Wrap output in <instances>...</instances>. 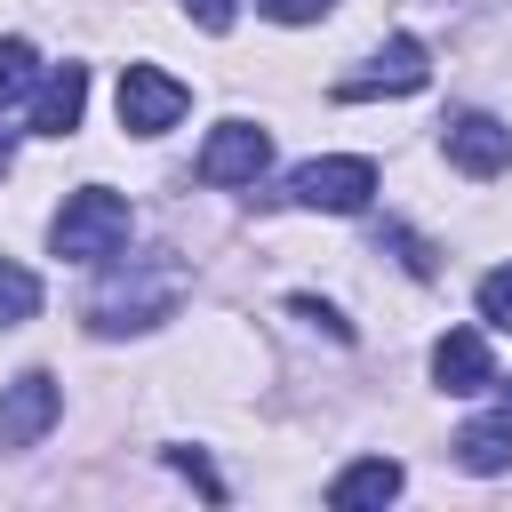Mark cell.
Listing matches in <instances>:
<instances>
[{"label":"cell","instance_id":"cell-7","mask_svg":"<svg viewBox=\"0 0 512 512\" xmlns=\"http://www.w3.org/2000/svg\"><path fill=\"white\" fill-rule=\"evenodd\" d=\"M272 160V136L256 120H224L208 144H200V184H256Z\"/></svg>","mask_w":512,"mask_h":512},{"label":"cell","instance_id":"cell-11","mask_svg":"<svg viewBox=\"0 0 512 512\" xmlns=\"http://www.w3.org/2000/svg\"><path fill=\"white\" fill-rule=\"evenodd\" d=\"M392 496H400V464L392 456H360V464H344L328 480V504L336 512H368V504H392Z\"/></svg>","mask_w":512,"mask_h":512},{"label":"cell","instance_id":"cell-1","mask_svg":"<svg viewBox=\"0 0 512 512\" xmlns=\"http://www.w3.org/2000/svg\"><path fill=\"white\" fill-rule=\"evenodd\" d=\"M184 296V272L168 256H136V264H112L88 296V328L96 336H136V328H160Z\"/></svg>","mask_w":512,"mask_h":512},{"label":"cell","instance_id":"cell-14","mask_svg":"<svg viewBox=\"0 0 512 512\" xmlns=\"http://www.w3.org/2000/svg\"><path fill=\"white\" fill-rule=\"evenodd\" d=\"M32 80H40V56H32V40H0V104H16Z\"/></svg>","mask_w":512,"mask_h":512},{"label":"cell","instance_id":"cell-12","mask_svg":"<svg viewBox=\"0 0 512 512\" xmlns=\"http://www.w3.org/2000/svg\"><path fill=\"white\" fill-rule=\"evenodd\" d=\"M456 464H464V472H504V464H512V408L464 424V432H456Z\"/></svg>","mask_w":512,"mask_h":512},{"label":"cell","instance_id":"cell-10","mask_svg":"<svg viewBox=\"0 0 512 512\" xmlns=\"http://www.w3.org/2000/svg\"><path fill=\"white\" fill-rule=\"evenodd\" d=\"M80 112H88V72H80V64H56V72L40 80L32 136H72V128H80Z\"/></svg>","mask_w":512,"mask_h":512},{"label":"cell","instance_id":"cell-19","mask_svg":"<svg viewBox=\"0 0 512 512\" xmlns=\"http://www.w3.org/2000/svg\"><path fill=\"white\" fill-rule=\"evenodd\" d=\"M288 312H296V320H312V328H328V336H336V344H344V336H352V328H344V320H336V304H320V296H296V304H288Z\"/></svg>","mask_w":512,"mask_h":512},{"label":"cell","instance_id":"cell-21","mask_svg":"<svg viewBox=\"0 0 512 512\" xmlns=\"http://www.w3.org/2000/svg\"><path fill=\"white\" fill-rule=\"evenodd\" d=\"M8 160H16V144H8V136H0V176H8Z\"/></svg>","mask_w":512,"mask_h":512},{"label":"cell","instance_id":"cell-22","mask_svg":"<svg viewBox=\"0 0 512 512\" xmlns=\"http://www.w3.org/2000/svg\"><path fill=\"white\" fill-rule=\"evenodd\" d=\"M496 392H504V408H512V376H496Z\"/></svg>","mask_w":512,"mask_h":512},{"label":"cell","instance_id":"cell-17","mask_svg":"<svg viewBox=\"0 0 512 512\" xmlns=\"http://www.w3.org/2000/svg\"><path fill=\"white\" fill-rule=\"evenodd\" d=\"M256 8H264L272 24H320V16L336 8V0H256Z\"/></svg>","mask_w":512,"mask_h":512},{"label":"cell","instance_id":"cell-18","mask_svg":"<svg viewBox=\"0 0 512 512\" xmlns=\"http://www.w3.org/2000/svg\"><path fill=\"white\" fill-rule=\"evenodd\" d=\"M168 464H176L184 480H200V496H224V480L208 472V456H200V448H168Z\"/></svg>","mask_w":512,"mask_h":512},{"label":"cell","instance_id":"cell-13","mask_svg":"<svg viewBox=\"0 0 512 512\" xmlns=\"http://www.w3.org/2000/svg\"><path fill=\"white\" fill-rule=\"evenodd\" d=\"M32 312H40V280L0 256V328H16V320H32Z\"/></svg>","mask_w":512,"mask_h":512},{"label":"cell","instance_id":"cell-2","mask_svg":"<svg viewBox=\"0 0 512 512\" xmlns=\"http://www.w3.org/2000/svg\"><path fill=\"white\" fill-rule=\"evenodd\" d=\"M128 200L120 192H104V184H88V192H72L64 208H56V224H48V248L64 256V264H112L120 248H128Z\"/></svg>","mask_w":512,"mask_h":512},{"label":"cell","instance_id":"cell-3","mask_svg":"<svg viewBox=\"0 0 512 512\" xmlns=\"http://www.w3.org/2000/svg\"><path fill=\"white\" fill-rule=\"evenodd\" d=\"M368 192H376V160H360V152L304 160V168L288 176V200H296V208H320V216H360Z\"/></svg>","mask_w":512,"mask_h":512},{"label":"cell","instance_id":"cell-8","mask_svg":"<svg viewBox=\"0 0 512 512\" xmlns=\"http://www.w3.org/2000/svg\"><path fill=\"white\" fill-rule=\"evenodd\" d=\"M440 144H448V160H456L464 176H496V168H512V128H504L496 112H456V120L440 128Z\"/></svg>","mask_w":512,"mask_h":512},{"label":"cell","instance_id":"cell-4","mask_svg":"<svg viewBox=\"0 0 512 512\" xmlns=\"http://www.w3.org/2000/svg\"><path fill=\"white\" fill-rule=\"evenodd\" d=\"M424 80H432L424 40H416V32H392V40L368 56V72H344V80H336V104H368V96H416Z\"/></svg>","mask_w":512,"mask_h":512},{"label":"cell","instance_id":"cell-6","mask_svg":"<svg viewBox=\"0 0 512 512\" xmlns=\"http://www.w3.org/2000/svg\"><path fill=\"white\" fill-rule=\"evenodd\" d=\"M56 416H64L56 376H48V368H24V376L0 392V448H32V440H40Z\"/></svg>","mask_w":512,"mask_h":512},{"label":"cell","instance_id":"cell-20","mask_svg":"<svg viewBox=\"0 0 512 512\" xmlns=\"http://www.w3.org/2000/svg\"><path fill=\"white\" fill-rule=\"evenodd\" d=\"M232 8H240V0H184V16H192L200 32H232Z\"/></svg>","mask_w":512,"mask_h":512},{"label":"cell","instance_id":"cell-15","mask_svg":"<svg viewBox=\"0 0 512 512\" xmlns=\"http://www.w3.org/2000/svg\"><path fill=\"white\" fill-rule=\"evenodd\" d=\"M384 248H392V256H400V264H408L416 280H432V272H440V256H432V248H424V240H416L408 224H384Z\"/></svg>","mask_w":512,"mask_h":512},{"label":"cell","instance_id":"cell-9","mask_svg":"<svg viewBox=\"0 0 512 512\" xmlns=\"http://www.w3.org/2000/svg\"><path fill=\"white\" fill-rule=\"evenodd\" d=\"M432 376H440V392H496L488 336H480V328H448V336L432 344Z\"/></svg>","mask_w":512,"mask_h":512},{"label":"cell","instance_id":"cell-16","mask_svg":"<svg viewBox=\"0 0 512 512\" xmlns=\"http://www.w3.org/2000/svg\"><path fill=\"white\" fill-rule=\"evenodd\" d=\"M480 320H488V328H512V264H496V272L480 280Z\"/></svg>","mask_w":512,"mask_h":512},{"label":"cell","instance_id":"cell-5","mask_svg":"<svg viewBox=\"0 0 512 512\" xmlns=\"http://www.w3.org/2000/svg\"><path fill=\"white\" fill-rule=\"evenodd\" d=\"M184 80L176 72H160V64H128L120 72V128L128 136H168L176 120H184Z\"/></svg>","mask_w":512,"mask_h":512}]
</instances>
